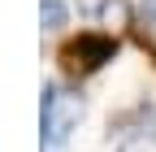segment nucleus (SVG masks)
<instances>
[{
    "label": "nucleus",
    "mask_w": 156,
    "mask_h": 152,
    "mask_svg": "<svg viewBox=\"0 0 156 152\" xmlns=\"http://www.w3.org/2000/svg\"><path fill=\"white\" fill-rule=\"evenodd\" d=\"M83 96L61 83H44V100H39V135L48 148H61L69 139V130L83 122Z\"/></svg>",
    "instance_id": "f257e3e1"
},
{
    "label": "nucleus",
    "mask_w": 156,
    "mask_h": 152,
    "mask_svg": "<svg viewBox=\"0 0 156 152\" xmlns=\"http://www.w3.org/2000/svg\"><path fill=\"white\" fill-rule=\"evenodd\" d=\"M117 56V39L113 35H104V31H83L78 39H69L65 48H61V61H65V70L69 74H95L100 65H108Z\"/></svg>",
    "instance_id": "f03ea898"
},
{
    "label": "nucleus",
    "mask_w": 156,
    "mask_h": 152,
    "mask_svg": "<svg viewBox=\"0 0 156 152\" xmlns=\"http://www.w3.org/2000/svg\"><path fill=\"white\" fill-rule=\"evenodd\" d=\"M65 5L61 0H39V22H44V31H61L65 26Z\"/></svg>",
    "instance_id": "7ed1b4c3"
},
{
    "label": "nucleus",
    "mask_w": 156,
    "mask_h": 152,
    "mask_svg": "<svg viewBox=\"0 0 156 152\" xmlns=\"http://www.w3.org/2000/svg\"><path fill=\"white\" fill-rule=\"evenodd\" d=\"M117 152H156V135L152 130H134V135H126L117 143Z\"/></svg>",
    "instance_id": "20e7f679"
},
{
    "label": "nucleus",
    "mask_w": 156,
    "mask_h": 152,
    "mask_svg": "<svg viewBox=\"0 0 156 152\" xmlns=\"http://www.w3.org/2000/svg\"><path fill=\"white\" fill-rule=\"evenodd\" d=\"M104 17L113 22V31H122V26H130V9H126V0H108V9H104Z\"/></svg>",
    "instance_id": "39448f33"
},
{
    "label": "nucleus",
    "mask_w": 156,
    "mask_h": 152,
    "mask_svg": "<svg viewBox=\"0 0 156 152\" xmlns=\"http://www.w3.org/2000/svg\"><path fill=\"white\" fill-rule=\"evenodd\" d=\"M78 9H83V13H104L108 0H78Z\"/></svg>",
    "instance_id": "423d86ee"
},
{
    "label": "nucleus",
    "mask_w": 156,
    "mask_h": 152,
    "mask_svg": "<svg viewBox=\"0 0 156 152\" xmlns=\"http://www.w3.org/2000/svg\"><path fill=\"white\" fill-rule=\"evenodd\" d=\"M139 9H143V17H147V26H156V0H139Z\"/></svg>",
    "instance_id": "0eeeda50"
}]
</instances>
